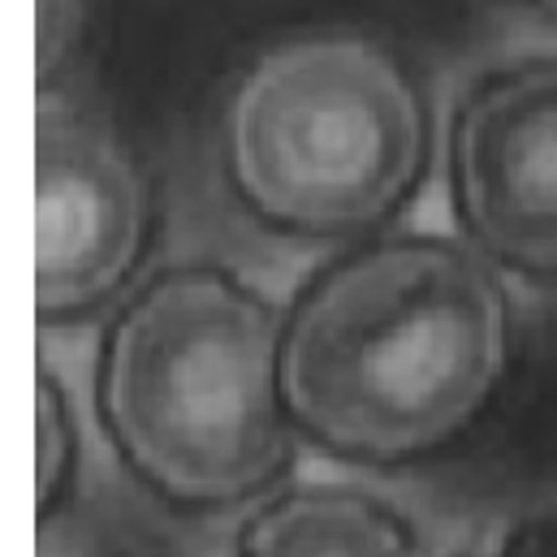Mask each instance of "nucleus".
<instances>
[{
  "label": "nucleus",
  "mask_w": 557,
  "mask_h": 557,
  "mask_svg": "<svg viewBox=\"0 0 557 557\" xmlns=\"http://www.w3.org/2000/svg\"><path fill=\"white\" fill-rule=\"evenodd\" d=\"M510 359V302L454 238L398 234L311 281L281 329L294 428L359 462H407L488 407Z\"/></svg>",
  "instance_id": "1"
},
{
  "label": "nucleus",
  "mask_w": 557,
  "mask_h": 557,
  "mask_svg": "<svg viewBox=\"0 0 557 557\" xmlns=\"http://www.w3.org/2000/svg\"><path fill=\"white\" fill-rule=\"evenodd\" d=\"M96 398L117 454L177 506L260 497L294 454L277 315L212 264L169 269L126 302Z\"/></svg>",
  "instance_id": "2"
},
{
  "label": "nucleus",
  "mask_w": 557,
  "mask_h": 557,
  "mask_svg": "<svg viewBox=\"0 0 557 557\" xmlns=\"http://www.w3.org/2000/svg\"><path fill=\"white\" fill-rule=\"evenodd\" d=\"M493 557H557V484L510 519L493 541Z\"/></svg>",
  "instance_id": "8"
},
{
  "label": "nucleus",
  "mask_w": 557,
  "mask_h": 557,
  "mask_svg": "<svg viewBox=\"0 0 557 557\" xmlns=\"http://www.w3.org/2000/svg\"><path fill=\"white\" fill-rule=\"evenodd\" d=\"M449 190L484 260L557 281V52L484 70L449 126Z\"/></svg>",
  "instance_id": "4"
},
{
  "label": "nucleus",
  "mask_w": 557,
  "mask_h": 557,
  "mask_svg": "<svg viewBox=\"0 0 557 557\" xmlns=\"http://www.w3.org/2000/svg\"><path fill=\"white\" fill-rule=\"evenodd\" d=\"M449 557H493V545H467V549H458Z\"/></svg>",
  "instance_id": "11"
},
{
  "label": "nucleus",
  "mask_w": 557,
  "mask_h": 557,
  "mask_svg": "<svg viewBox=\"0 0 557 557\" xmlns=\"http://www.w3.org/2000/svg\"><path fill=\"white\" fill-rule=\"evenodd\" d=\"M532 4H536V13L557 30V0H532Z\"/></svg>",
  "instance_id": "10"
},
{
  "label": "nucleus",
  "mask_w": 557,
  "mask_h": 557,
  "mask_svg": "<svg viewBox=\"0 0 557 557\" xmlns=\"http://www.w3.org/2000/svg\"><path fill=\"white\" fill-rule=\"evenodd\" d=\"M39 315L100 311L135 277L147 247V182L131 147L83 100L39 91Z\"/></svg>",
  "instance_id": "5"
},
{
  "label": "nucleus",
  "mask_w": 557,
  "mask_h": 557,
  "mask_svg": "<svg viewBox=\"0 0 557 557\" xmlns=\"http://www.w3.org/2000/svg\"><path fill=\"white\" fill-rule=\"evenodd\" d=\"M78 26V0H39V74L52 78Z\"/></svg>",
  "instance_id": "9"
},
{
  "label": "nucleus",
  "mask_w": 557,
  "mask_h": 557,
  "mask_svg": "<svg viewBox=\"0 0 557 557\" xmlns=\"http://www.w3.org/2000/svg\"><path fill=\"white\" fill-rule=\"evenodd\" d=\"M78 411L52 363H39V523H52L78 475Z\"/></svg>",
  "instance_id": "7"
},
{
  "label": "nucleus",
  "mask_w": 557,
  "mask_h": 557,
  "mask_svg": "<svg viewBox=\"0 0 557 557\" xmlns=\"http://www.w3.org/2000/svg\"><path fill=\"white\" fill-rule=\"evenodd\" d=\"M234 557H423L416 528L355 484H298L260 506Z\"/></svg>",
  "instance_id": "6"
},
{
  "label": "nucleus",
  "mask_w": 557,
  "mask_h": 557,
  "mask_svg": "<svg viewBox=\"0 0 557 557\" xmlns=\"http://www.w3.org/2000/svg\"><path fill=\"white\" fill-rule=\"evenodd\" d=\"M225 151L238 195L298 238H350L389 221L428 160L416 78L355 30L269 48L238 83Z\"/></svg>",
  "instance_id": "3"
}]
</instances>
